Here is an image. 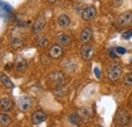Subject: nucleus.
<instances>
[{
	"instance_id": "f257e3e1",
	"label": "nucleus",
	"mask_w": 132,
	"mask_h": 127,
	"mask_svg": "<svg viewBox=\"0 0 132 127\" xmlns=\"http://www.w3.org/2000/svg\"><path fill=\"white\" fill-rule=\"evenodd\" d=\"M122 74V67L117 63L111 64L107 69V77L110 81H116Z\"/></svg>"
},
{
	"instance_id": "f03ea898",
	"label": "nucleus",
	"mask_w": 132,
	"mask_h": 127,
	"mask_svg": "<svg viewBox=\"0 0 132 127\" xmlns=\"http://www.w3.org/2000/svg\"><path fill=\"white\" fill-rule=\"evenodd\" d=\"M130 121V115L129 113L124 109H119L115 116V123L119 126H125Z\"/></svg>"
},
{
	"instance_id": "7ed1b4c3",
	"label": "nucleus",
	"mask_w": 132,
	"mask_h": 127,
	"mask_svg": "<svg viewBox=\"0 0 132 127\" xmlns=\"http://www.w3.org/2000/svg\"><path fill=\"white\" fill-rule=\"evenodd\" d=\"M49 81L53 85L60 88L65 83V75L61 71H55L49 76Z\"/></svg>"
},
{
	"instance_id": "20e7f679",
	"label": "nucleus",
	"mask_w": 132,
	"mask_h": 127,
	"mask_svg": "<svg viewBox=\"0 0 132 127\" xmlns=\"http://www.w3.org/2000/svg\"><path fill=\"white\" fill-rule=\"evenodd\" d=\"M18 107L21 111H29L33 106V100L29 96H21L18 98Z\"/></svg>"
},
{
	"instance_id": "39448f33",
	"label": "nucleus",
	"mask_w": 132,
	"mask_h": 127,
	"mask_svg": "<svg viewBox=\"0 0 132 127\" xmlns=\"http://www.w3.org/2000/svg\"><path fill=\"white\" fill-rule=\"evenodd\" d=\"M131 22H132V13L130 11H127V12L122 13L121 15H119L118 18H117V23H118L120 27L128 26V25L131 23Z\"/></svg>"
},
{
	"instance_id": "423d86ee",
	"label": "nucleus",
	"mask_w": 132,
	"mask_h": 127,
	"mask_svg": "<svg viewBox=\"0 0 132 127\" xmlns=\"http://www.w3.org/2000/svg\"><path fill=\"white\" fill-rule=\"evenodd\" d=\"M94 55V48L92 45L88 44H84L81 49H80V56L83 60H89L92 59Z\"/></svg>"
},
{
	"instance_id": "0eeeda50",
	"label": "nucleus",
	"mask_w": 132,
	"mask_h": 127,
	"mask_svg": "<svg viewBox=\"0 0 132 127\" xmlns=\"http://www.w3.org/2000/svg\"><path fill=\"white\" fill-rule=\"evenodd\" d=\"M13 102L11 99L7 97H3L0 99V109L4 112H10L13 109Z\"/></svg>"
},
{
	"instance_id": "6e6552de",
	"label": "nucleus",
	"mask_w": 132,
	"mask_h": 127,
	"mask_svg": "<svg viewBox=\"0 0 132 127\" xmlns=\"http://www.w3.org/2000/svg\"><path fill=\"white\" fill-rule=\"evenodd\" d=\"M96 14H97V9H96V7L93 6V5H90V6L85 7L82 10V12H81V17H82V19H84V20H90V19H93V18L96 16Z\"/></svg>"
},
{
	"instance_id": "1a4fd4ad",
	"label": "nucleus",
	"mask_w": 132,
	"mask_h": 127,
	"mask_svg": "<svg viewBox=\"0 0 132 127\" xmlns=\"http://www.w3.org/2000/svg\"><path fill=\"white\" fill-rule=\"evenodd\" d=\"M45 26H46V17H45L44 14H41V15L37 18V20L34 23L33 32L36 33V34L42 32V30L45 28Z\"/></svg>"
},
{
	"instance_id": "9d476101",
	"label": "nucleus",
	"mask_w": 132,
	"mask_h": 127,
	"mask_svg": "<svg viewBox=\"0 0 132 127\" xmlns=\"http://www.w3.org/2000/svg\"><path fill=\"white\" fill-rule=\"evenodd\" d=\"M47 116L43 111H36L32 115V123L34 125H39L41 123H43L46 120Z\"/></svg>"
},
{
	"instance_id": "9b49d317",
	"label": "nucleus",
	"mask_w": 132,
	"mask_h": 127,
	"mask_svg": "<svg viewBox=\"0 0 132 127\" xmlns=\"http://www.w3.org/2000/svg\"><path fill=\"white\" fill-rule=\"evenodd\" d=\"M49 55L52 58H59L63 55V49L59 45H54L49 49Z\"/></svg>"
},
{
	"instance_id": "f8f14e48",
	"label": "nucleus",
	"mask_w": 132,
	"mask_h": 127,
	"mask_svg": "<svg viewBox=\"0 0 132 127\" xmlns=\"http://www.w3.org/2000/svg\"><path fill=\"white\" fill-rule=\"evenodd\" d=\"M0 83L2 85H4L5 88H7V89H12L14 86V84L11 81V80L3 72H0Z\"/></svg>"
},
{
	"instance_id": "ddd939ff",
	"label": "nucleus",
	"mask_w": 132,
	"mask_h": 127,
	"mask_svg": "<svg viewBox=\"0 0 132 127\" xmlns=\"http://www.w3.org/2000/svg\"><path fill=\"white\" fill-rule=\"evenodd\" d=\"M93 37V31L89 28L83 29L82 32L80 33V41L82 43H87Z\"/></svg>"
},
{
	"instance_id": "4468645a",
	"label": "nucleus",
	"mask_w": 132,
	"mask_h": 127,
	"mask_svg": "<svg viewBox=\"0 0 132 127\" xmlns=\"http://www.w3.org/2000/svg\"><path fill=\"white\" fill-rule=\"evenodd\" d=\"M57 42H58L59 46H63V47L69 46V44H70V37L68 35H66V34H60L57 37Z\"/></svg>"
},
{
	"instance_id": "2eb2a0df",
	"label": "nucleus",
	"mask_w": 132,
	"mask_h": 127,
	"mask_svg": "<svg viewBox=\"0 0 132 127\" xmlns=\"http://www.w3.org/2000/svg\"><path fill=\"white\" fill-rule=\"evenodd\" d=\"M12 122V119L9 115L0 113V127H7L9 126Z\"/></svg>"
},
{
	"instance_id": "dca6fc26",
	"label": "nucleus",
	"mask_w": 132,
	"mask_h": 127,
	"mask_svg": "<svg viewBox=\"0 0 132 127\" xmlns=\"http://www.w3.org/2000/svg\"><path fill=\"white\" fill-rule=\"evenodd\" d=\"M57 22H58L59 27H61V28H67L70 25V18H69V16H67L66 14H61V15L58 17Z\"/></svg>"
},
{
	"instance_id": "f3484780",
	"label": "nucleus",
	"mask_w": 132,
	"mask_h": 127,
	"mask_svg": "<svg viewBox=\"0 0 132 127\" xmlns=\"http://www.w3.org/2000/svg\"><path fill=\"white\" fill-rule=\"evenodd\" d=\"M68 119H69V122L70 123H72L74 125H77V126H79L81 124V120H82L80 118V116L78 115V113H72V114H70L68 116Z\"/></svg>"
},
{
	"instance_id": "a211bd4d",
	"label": "nucleus",
	"mask_w": 132,
	"mask_h": 127,
	"mask_svg": "<svg viewBox=\"0 0 132 127\" xmlns=\"http://www.w3.org/2000/svg\"><path fill=\"white\" fill-rule=\"evenodd\" d=\"M28 67V61L26 59H18L15 62V69L17 71H23Z\"/></svg>"
},
{
	"instance_id": "6ab92c4d",
	"label": "nucleus",
	"mask_w": 132,
	"mask_h": 127,
	"mask_svg": "<svg viewBox=\"0 0 132 127\" xmlns=\"http://www.w3.org/2000/svg\"><path fill=\"white\" fill-rule=\"evenodd\" d=\"M23 45V40L21 38H18V37H14L12 40H11V46L14 48V49H18Z\"/></svg>"
},
{
	"instance_id": "aec40b11",
	"label": "nucleus",
	"mask_w": 132,
	"mask_h": 127,
	"mask_svg": "<svg viewBox=\"0 0 132 127\" xmlns=\"http://www.w3.org/2000/svg\"><path fill=\"white\" fill-rule=\"evenodd\" d=\"M123 81L126 85H132V72H129L127 74L124 75V78H123Z\"/></svg>"
},
{
	"instance_id": "412c9836",
	"label": "nucleus",
	"mask_w": 132,
	"mask_h": 127,
	"mask_svg": "<svg viewBox=\"0 0 132 127\" xmlns=\"http://www.w3.org/2000/svg\"><path fill=\"white\" fill-rule=\"evenodd\" d=\"M48 44H49V41L46 39V38H40L39 39V41H38V45L40 46V47H46V46H48Z\"/></svg>"
},
{
	"instance_id": "4be33fe9",
	"label": "nucleus",
	"mask_w": 132,
	"mask_h": 127,
	"mask_svg": "<svg viewBox=\"0 0 132 127\" xmlns=\"http://www.w3.org/2000/svg\"><path fill=\"white\" fill-rule=\"evenodd\" d=\"M122 38L125 39V40H128V39L132 38V31H126V32H124L122 34Z\"/></svg>"
},
{
	"instance_id": "5701e85b",
	"label": "nucleus",
	"mask_w": 132,
	"mask_h": 127,
	"mask_svg": "<svg viewBox=\"0 0 132 127\" xmlns=\"http://www.w3.org/2000/svg\"><path fill=\"white\" fill-rule=\"evenodd\" d=\"M116 54H119V55H124L126 53V49L123 47H117L115 49Z\"/></svg>"
},
{
	"instance_id": "b1692460",
	"label": "nucleus",
	"mask_w": 132,
	"mask_h": 127,
	"mask_svg": "<svg viewBox=\"0 0 132 127\" xmlns=\"http://www.w3.org/2000/svg\"><path fill=\"white\" fill-rule=\"evenodd\" d=\"M122 4V0H113V5L115 7H119Z\"/></svg>"
},
{
	"instance_id": "393cba45",
	"label": "nucleus",
	"mask_w": 132,
	"mask_h": 127,
	"mask_svg": "<svg viewBox=\"0 0 132 127\" xmlns=\"http://www.w3.org/2000/svg\"><path fill=\"white\" fill-rule=\"evenodd\" d=\"M94 72H95V74H96V76L98 77V78H100V76H101V73H100V70L98 67H96L95 69H94Z\"/></svg>"
},
{
	"instance_id": "a878e982",
	"label": "nucleus",
	"mask_w": 132,
	"mask_h": 127,
	"mask_svg": "<svg viewBox=\"0 0 132 127\" xmlns=\"http://www.w3.org/2000/svg\"><path fill=\"white\" fill-rule=\"evenodd\" d=\"M57 0H49V2L50 3H54V2H56Z\"/></svg>"
}]
</instances>
